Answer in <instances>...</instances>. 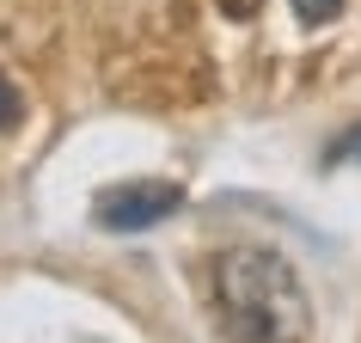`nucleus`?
<instances>
[{
  "mask_svg": "<svg viewBox=\"0 0 361 343\" xmlns=\"http://www.w3.org/2000/svg\"><path fill=\"white\" fill-rule=\"evenodd\" d=\"M257 6H264V0H221L227 19H257Z\"/></svg>",
  "mask_w": 361,
  "mask_h": 343,
  "instance_id": "423d86ee",
  "label": "nucleus"
},
{
  "mask_svg": "<svg viewBox=\"0 0 361 343\" xmlns=\"http://www.w3.org/2000/svg\"><path fill=\"white\" fill-rule=\"evenodd\" d=\"M288 6H294V19H300V25H331L349 0H288Z\"/></svg>",
  "mask_w": 361,
  "mask_h": 343,
  "instance_id": "39448f33",
  "label": "nucleus"
},
{
  "mask_svg": "<svg viewBox=\"0 0 361 343\" xmlns=\"http://www.w3.org/2000/svg\"><path fill=\"white\" fill-rule=\"evenodd\" d=\"M184 209V184L171 178H129V184H104L92 196V221L104 233H147Z\"/></svg>",
  "mask_w": 361,
  "mask_h": 343,
  "instance_id": "f03ea898",
  "label": "nucleus"
},
{
  "mask_svg": "<svg viewBox=\"0 0 361 343\" xmlns=\"http://www.w3.org/2000/svg\"><path fill=\"white\" fill-rule=\"evenodd\" d=\"M25 123V92L13 86V74H0V129H19Z\"/></svg>",
  "mask_w": 361,
  "mask_h": 343,
  "instance_id": "20e7f679",
  "label": "nucleus"
},
{
  "mask_svg": "<svg viewBox=\"0 0 361 343\" xmlns=\"http://www.w3.org/2000/svg\"><path fill=\"white\" fill-rule=\"evenodd\" d=\"M214 313L227 343H306L312 301L300 270L276 246H227L214 258Z\"/></svg>",
  "mask_w": 361,
  "mask_h": 343,
  "instance_id": "f257e3e1",
  "label": "nucleus"
},
{
  "mask_svg": "<svg viewBox=\"0 0 361 343\" xmlns=\"http://www.w3.org/2000/svg\"><path fill=\"white\" fill-rule=\"evenodd\" d=\"M355 160H361V123H349V129L324 148V166H355Z\"/></svg>",
  "mask_w": 361,
  "mask_h": 343,
  "instance_id": "7ed1b4c3",
  "label": "nucleus"
}]
</instances>
